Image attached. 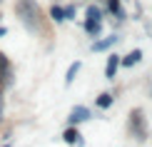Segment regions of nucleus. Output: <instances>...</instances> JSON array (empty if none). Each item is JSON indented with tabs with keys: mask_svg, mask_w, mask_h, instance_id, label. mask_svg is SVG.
<instances>
[{
	"mask_svg": "<svg viewBox=\"0 0 152 147\" xmlns=\"http://www.w3.org/2000/svg\"><path fill=\"white\" fill-rule=\"evenodd\" d=\"M15 12L30 33H40V8L35 0H18Z\"/></svg>",
	"mask_w": 152,
	"mask_h": 147,
	"instance_id": "1",
	"label": "nucleus"
},
{
	"mask_svg": "<svg viewBox=\"0 0 152 147\" xmlns=\"http://www.w3.org/2000/svg\"><path fill=\"white\" fill-rule=\"evenodd\" d=\"M92 117V112H90V107H85V105H75L70 115H67V122L70 125H80V122H87V120Z\"/></svg>",
	"mask_w": 152,
	"mask_h": 147,
	"instance_id": "2",
	"label": "nucleus"
},
{
	"mask_svg": "<svg viewBox=\"0 0 152 147\" xmlns=\"http://www.w3.org/2000/svg\"><path fill=\"white\" fill-rule=\"evenodd\" d=\"M130 132L137 140H145V135H147V127L140 122V110H135V112H132V117H130Z\"/></svg>",
	"mask_w": 152,
	"mask_h": 147,
	"instance_id": "3",
	"label": "nucleus"
},
{
	"mask_svg": "<svg viewBox=\"0 0 152 147\" xmlns=\"http://www.w3.org/2000/svg\"><path fill=\"white\" fill-rule=\"evenodd\" d=\"M0 85L3 87H10L12 85V75H10V62L8 57L0 53Z\"/></svg>",
	"mask_w": 152,
	"mask_h": 147,
	"instance_id": "4",
	"label": "nucleus"
},
{
	"mask_svg": "<svg viewBox=\"0 0 152 147\" xmlns=\"http://www.w3.org/2000/svg\"><path fill=\"white\" fill-rule=\"evenodd\" d=\"M117 70H120V55L110 53V55H107V62H105V78L107 80H115Z\"/></svg>",
	"mask_w": 152,
	"mask_h": 147,
	"instance_id": "5",
	"label": "nucleus"
},
{
	"mask_svg": "<svg viewBox=\"0 0 152 147\" xmlns=\"http://www.w3.org/2000/svg\"><path fill=\"white\" fill-rule=\"evenodd\" d=\"M62 140H65L67 145H75V147H82V145H85V140L80 137V132H77V127H75V125H70L65 132H62Z\"/></svg>",
	"mask_w": 152,
	"mask_h": 147,
	"instance_id": "6",
	"label": "nucleus"
},
{
	"mask_svg": "<svg viewBox=\"0 0 152 147\" xmlns=\"http://www.w3.org/2000/svg\"><path fill=\"white\" fill-rule=\"evenodd\" d=\"M117 40H120L117 35L102 37V40H95V42H92V53H105V50H110L112 45H117Z\"/></svg>",
	"mask_w": 152,
	"mask_h": 147,
	"instance_id": "7",
	"label": "nucleus"
},
{
	"mask_svg": "<svg viewBox=\"0 0 152 147\" xmlns=\"http://www.w3.org/2000/svg\"><path fill=\"white\" fill-rule=\"evenodd\" d=\"M142 57H145L142 50H132V53H127L125 57H120V67H132V65H137Z\"/></svg>",
	"mask_w": 152,
	"mask_h": 147,
	"instance_id": "8",
	"label": "nucleus"
},
{
	"mask_svg": "<svg viewBox=\"0 0 152 147\" xmlns=\"http://www.w3.org/2000/svg\"><path fill=\"white\" fill-rule=\"evenodd\" d=\"M85 20H100L102 23V18H105V10L100 8V5H87V10H85Z\"/></svg>",
	"mask_w": 152,
	"mask_h": 147,
	"instance_id": "9",
	"label": "nucleus"
},
{
	"mask_svg": "<svg viewBox=\"0 0 152 147\" xmlns=\"http://www.w3.org/2000/svg\"><path fill=\"white\" fill-rule=\"evenodd\" d=\"M105 10L107 12H112V15H117L120 20H125V10H122V5H120V0H107V5H105Z\"/></svg>",
	"mask_w": 152,
	"mask_h": 147,
	"instance_id": "10",
	"label": "nucleus"
},
{
	"mask_svg": "<svg viewBox=\"0 0 152 147\" xmlns=\"http://www.w3.org/2000/svg\"><path fill=\"white\" fill-rule=\"evenodd\" d=\"M82 28H85V33L92 35V37H97L100 33H102V23H100V20H85Z\"/></svg>",
	"mask_w": 152,
	"mask_h": 147,
	"instance_id": "11",
	"label": "nucleus"
},
{
	"mask_svg": "<svg viewBox=\"0 0 152 147\" xmlns=\"http://www.w3.org/2000/svg\"><path fill=\"white\" fill-rule=\"evenodd\" d=\"M112 102H115V97H112V92H102V95H97L95 105H97L100 110H107V107H112Z\"/></svg>",
	"mask_w": 152,
	"mask_h": 147,
	"instance_id": "12",
	"label": "nucleus"
},
{
	"mask_svg": "<svg viewBox=\"0 0 152 147\" xmlns=\"http://www.w3.org/2000/svg\"><path fill=\"white\" fill-rule=\"evenodd\" d=\"M80 67H82V62H72L70 67H67V72H65V85H72L75 78H77V72H80Z\"/></svg>",
	"mask_w": 152,
	"mask_h": 147,
	"instance_id": "13",
	"label": "nucleus"
},
{
	"mask_svg": "<svg viewBox=\"0 0 152 147\" xmlns=\"http://www.w3.org/2000/svg\"><path fill=\"white\" fill-rule=\"evenodd\" d=\"M50 20L53 23H62L65 20V8H62V5H53V8H50Z\"/></svg>",
	"mask_w": 152,
	"mask_h": 147,
	"instance_id": "14",
	"label": "nucleus"
},
{
	"mask_svg": "<svg viewBox=\"0 0 152 147\" xmlns=\"http://www.w3.org/2000/svg\"><path fill=\"white\" fill-rule=\"evenodd\" d=\"M75 12H77V8H75V5H65V20H72Z\"/></svg>",
	"mask_w": 152,
	"mask_h": 147,
	"instance_id": "15",
	"label": "nucleus"
},
{
	"mask_svg": "<svg viewBox=\"0 0 152 147\" xmlns=\"http://www.w3.org/2000/svg\"><path fill=\"white\" fill-rule=\"evenodd\" d=\"M3 110H5V100H3V90H0V120H3Z\"/></svg>",
	"mask_w": 152,
	"mask_h": 147,
	"instance_id": "16",
	"label": "nucleus"
},
{
	"mask_svg": "<svg viewBox=\"0 0 152 147\" xmlns=\"http://www.w3.org/2000/svg\"><path fill=\"white\" fill-rule=\"evenodd\" d=\"M5 33H8V28H0V37H3Z\"/></svg>",
	"mask_w": 152,
	"mask_h": 147,
	"instance_id": "17",
	"label": "nucleus"
},
{
	"mask_svg": "<svg viewBox=\"0 0 152 147\" xmlns=\"http://www.w3.org/2000/svg\"><path fill=\"white\" fill-rule=\"evenodd\" d=\"M0 3H3V0H0Z\"/></svg>",
	"mask_w": 152,
	"mask_h": 147,
	"instance_id": "18",
	"label": "nucleus"
}]
</instances>
